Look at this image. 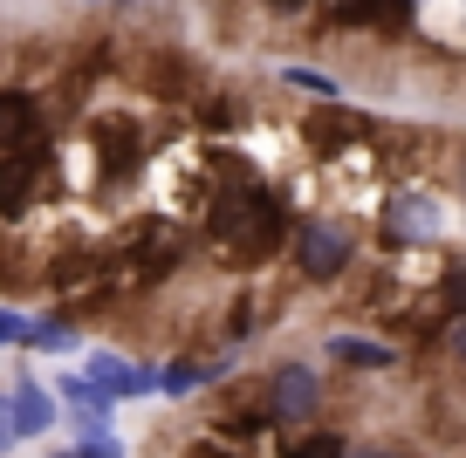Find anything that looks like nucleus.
I'll use <instances>...</instances> for the list:
<instances>
[{
  "label": "nucleus",
  "instance_id": "nucleus-2",
  "mask_svg": "<svg viewBox=\"0 0 466 458\" xmlns=\"http://www.w3.org/2000/svg\"><path fill=\"white\" fill-rule=\"evenodd\" d=\"M289 254H295V267H302V281L329 287V281H343V267L357 260V240H350L336 219H302V226H289Z\"/></svg>",
  "mask_w": 466,
  "mask_h": 458
},
{
  "label": "nucleus",
  "instance_id": "nucleus-16",
  "mask_svg": "<svg viewBox=\"0 0 466 458\" xmlns=\"http://www.w3.org/2000/svg\"><path fill=\"white\" fill-rule=\"evenodd\" d=\"M343 452H350V444L336 438V431H316V438H302V444H295L289 458H343Z\"/></svg>",
  "mask_w": 466,
  "mask_h": 458
},
{
  "label": "nucleus",
  "instance_id": "nucleus-22",
  "mask_svg": "<svg viewBox=\"0 0 466 458\" xmlns=\"http://www.w3.org/2000/svg\"><path fill=\"white\" fill-rule=\"evenodd\" d=\"M192 458H219V452H192Z\"/></svg>",
  "mask_w": 466,
  "mask_h": 458
},
{
  "label": "nucleus",
  "instance_id": "nucleus-21",
  "mask_svg": "<svg viewBox=\"0 0 466 458\" xmlns=\"http://www.w3.org/2000/svg\"><path fill=\"white\" fill-rule=\"evenodd\" d=\"M343 458H398V452H343Z\"/></svg>",
  "mask_w": 466,
  "mask_h": 458
},
{
  "label": "nucleus",
  "instance_id": "nucleus-18",
  "mask_svg": "<svg viewBox=\"0 0 466 458\" xmlns=\"http://www.w3.org/2000/svg\"><path fill=\"white\" fill-rule=\"evenodd\" d=\"M7 343H21V315H15V308H0V349H7Z\"/></svg>",
  "mask_w": 466,
  "mask_h": 458
},
{
  "label": "nucleus",
  "instance_id": "nucleus-11",
  "mask_svg": "<svg viewBox=\"0 0 466 458\" xmlns=\"http://www.w3.org/2000/svg\"><path fill=\"white\" fill-rule=\"evenodd\" d=\"M391 233H411V240H432L439 233V213L425 199H411V192H398L391 199Z\"/></svg>",
  "mask_w": 466,
  "mask_h": 458
},
{
  "label": "nucleus",
  "instance_id": "nucleus-15",
  "mask_svg": "<svg viewBox=\"0 0 466 458\" xmlns=\"http://www.w3.org/2000/svg\"><path fill=\"white\" fill-rule=\"evenodd\" d=\"M96 267H103V260L89 254V246H76V254L56 260V287H89V281H96Z\"/></svg>",
  "mask_w": 466,
  "mask_h": 458
},
{
  "label": "nucleus",
  "instance_id": "nucleus-20",
  "mask_svg": "<svg viewBox=\"0 0 466 458\" xmlns=\"http://www.w3.org/2000/svg\"><path fill=\"white\" fill-rule=\"evenodd\" d=\"M268 7H275V15H302L309 0H268Z\"/></svg>",
  "mask_w": 466,
  "mask_h": 458
},
{
  "label": "nucleus",
  "instance_id": "nucleus-6",
  "mask_svg": "<svg viewBox=\"0 0 466 458\" xmlns=\"http://www.w3.org/2000/svg\"><path fill=\"white\" fill-rule=\"evenodd\" d=\"M0 151H42V116H35L28 89H0Z\"/></svg>",
  "mask_w": 466,
  "mask_h": 458
},
{
  "label": "nucleus",
  "instance_id": "nucleus-7",
  "mask_svg": "<svg viewBox=\"0 0 466 458\" xmlns=\"http://www.w3.org/2000/svg\"><path fill=\"white\" fill-rule=\"evenodd\" d=\"M7 417H15V438H42V431L56 424V397H48L35 376H21L15 397H7Z\"/></svg>",
  "mask_w": 466,
  "mask_h": 458
},
{
  "label": "nucleus",
  "instance_id": "nucleus-24",
  "mask_svg": "<svg viewBox=\"0 0 466 458\" xmlns=\"http://www.w3.org/2000/svg\"><path fill=\"white\" fill-rule=\"evenodd\" d=\"M69 458H76V452H69Z\"/></svg>",
  "mask_w": 466,
  "mask_h": 458
},
{
  "label": "nucleus",
  "instance_id": "nucleus-1",
  "mask_svg": "<svg viewBox=\"0 0 466 458\" xmlns=\"http://www.w3.org/2000/svg\"><path fill=\"white\" fill-rule=\"evenodd\" d=\"M206 233H213V246L233 254V260H268V254L289 246V213H281L275 192L240 185V192H219V205L206 213Z\"/></svg>",
  "mask_w": 466,
  "mask_h": 458
},
{
  "label": "nucleus",
  "instance_id": "nucleus-4",
  "mask_svg": "<svg viewBox=\"0 0 466 458\" xmlns=\"http://www.w3.org/2000/svg\"><path fill=\"white\" fill-rule=\"evenodd\" d=\"M178 226H165V219H145V226L124 240V260H131V274L137 281H151V274H172L178 267Z\"/></svg>",
  "mask_w": 466,
  "mask_h": 458
},
{
  "label": "nucleus",
  "instance_id": "nucleus-14",
  "mask_svg": "<svg viewBox=\"0 0 466 458\" xmlns=\"http://www.w3.org/2000/svg\"><path fill=\"white\" fill-rule=\"evenodd\" d=\"M21 349H69V322H48V315H21Z\"/></svg>",
  "mask_w": 466,
  "mask_h": 458
},
{
  "label": "nucleus",
  "instance_id": "nucleus-5",
  "mask_svg": "<svg viewBox=\"0 0 466 458\" xmlns=\"http://www.w3.org/2000/svg\"><path fill=\"white\" fill-rule=\"evenodd\" d=\"M316 403H322L316 370H302V363H281L275 383H268V417H309Z\"/></svg>",
  "mask_w": 466,
  "mask_h": 458
},
{
  "label": "nucleus",
  "instance_id": "nucleus-9",
  "mask_svg": "<svg viewBox=\"0 0 466 458\" xmlns=\"http://www.w3.org/2000/svg\"><path fill=\"white\" fill-rule=\"evenodd\" d=\"M233 370V356H206V363H172V370L158 376V390L165 397H192L199 383H219V376Z\"/></svg>",
  "mask_w": 466,
  "mask_h": 458
},
{
  "label": "nucleus",
  "instance_id": "nucleus-19",
  "mask_svg": "<svg viewBox=\"0 0 466 458\" xmlns=\"http://www.w3.org/2000/svg\"><path fill=\"white\" fill-rule=\"evenodd\" d=\"M0 452H15V417H7V397H0Z\"/></svg>",
  "mask_w": 466,
  "mask_h": 458
},
{
  "label": "nucleus",
  "instance_id": "nucleus-17",
  "mask_svg": "<svg viewBox=\"0 0 466 458\" xmlns=\"http://www.w3.org/2000/svg\"><path fill=\"white\" fill-rule=\"evenodd\" d=\"M76 458H124V444L103 431V438H76Z\"/></svg>",
  "mask_w": 466,
  "mask_h": 458
},
{
  "label": "nucleus",
  "instance_id": "nucleus-13",
  "mask_svg": "<svg viewBox=\"0 0 466 458\" xmlns=\"http://www.w3.org/2000/svg\"><path fill=\"white\" fill-rule=\"evenodd\" d=\"M281 83H289V89H302V96H322V103H336V96H343V89H336V75L309 69V62H289V69H281Z\"/></svg>",
  "mask_w": 466,
  "mask_h": 458
},
{
  "label": "nucleus",
  "instance_id": "nucleus-12",
  "mask_svg": "<svg viewBox=\"0 0 466 458\" xmlns=\"http://www.w3.org/2000/svg\"><path fill=\"white\" fill-rule=\"evenodd\" d=\"M357 130H364V124H357V116H350V110H329V116H316V124H309L302 137L316 144V151H343V144L357 137Z\"/></svg>",
  "mask_w": 466,
  "mask_h": 458
},
{
  "label": "nucleus",
  "instance_id": "nucleus-8",
  "mask_svg": "<svg viewBox=\"0 0 466 458\" xmlns=\"http://www.w3.org/2000/svg\"><path fill=\"white\" fill-rule=\"evenodd\" d=\"M329 356H336V363H350V370H391L398 349H391V343H378V335H329Z\"/></svg>",
  "mask_w": 466,
  "mask_h": 458
},
{
  "label": "nucleus",
  "instance_id": "nucleus-23",
  "mask_svg": "<svg viewBox=\"0 0 466 458\" xmlns=\"http://www.w3.org/2000/svg\"><path fill=\"white\" fill-rule=\"evenodd\" d=\"M116 7H131V0H116Z\"/></svg>",
  "mask_w": 466,
  "mask_h": 458
},
{
  "label": "nucleus",
  "instance_id": "nucleus-10",
  "mask_svg": "<svg viewBox=\"0 0 466 458\" xmlns=\"http://www.w3.org/2000/svg\"><path fill=\"white\" fill-rule=\"evenodd\" d=\"M28 205H35V164L0 158V213H28Z\"/></svg>",
  "mask_w": 466,
  "mask_h": 458
},
{
  "label": "nucleus",
  "instance_id": "nucleus-3",
  "mask_svg": "<svg viewBox=\"0 0 466 458\" xmlns=\"http://www.w3.org/2000/svg\"><path fill=\"white\" fill-rule=\"evenodd\" d=\"M83 376H89V383H96L110 403H124V397H145V390H158V370H151V363H124V356H110V349L83 356Z\"/></svg>",
  "mask_w": 466,
  "mask_h": 458
}]
</instances>
